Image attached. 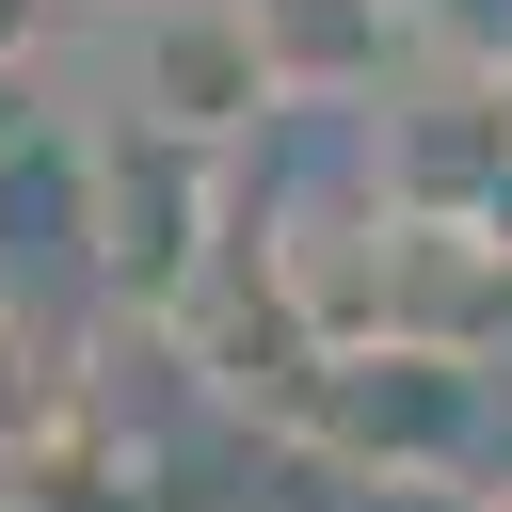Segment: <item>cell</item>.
Masks as SVG:
<instances>
[{
  "mask_svg": "<svg viewBox=\"0 0 512 512\" xmlns=\"http://www.w3.org/2000/svg\"><path fill=\"white\" fill-rule=\"evenodd\" d=\"M64 176H80V256H96V304L112 320H192L224 288V256H240V160L96 112L64 144Z\"/></svg>",
  "mask_w": 512,
  "mask_h": 512,
  "instance_id": "cell-1",
  "label": "cell"
},
{
  "mask_svg": "<svg viewBox=\"0 0 512 512\" xmlns=\"http://www.w3.org/2000/svg\"><path fill=\"white\" fill-rule=\"evenodd\" d=\"M272 112H288V96H272L240 0H128V16H112V128H160V144L240 160Z\"/></svg>",
  "mask_w": 512,
  "mask_h": 512,
  "instance_id": "cell-2",
  "label": "cell"
},
{
  "mask_svg": "<svg viewBox=\"0 0 512 512\" xmlns=\"http://www.w3.org/2000/svg\"><path fill=\"white\" fill-rule=\"evenodd\" d=\"M368 192L384 208H512V64L416 48V80L368 112Z\"/></svg>",
  "mask_w": 512,
  "mask_h": 512,
  "instance_id": "cell-3",
  "label": "cell"
},
{
  "mask_svg": "<svg viewBox=\"0 0 512 512\" xmlns=\"http://www.w3.org/2000/svg\"><path fill=\"white\" fill-rule=\"evenodd\" d=\"M384 336L496 368V336H512V208H384Z\"/></svg>",
  "mask_w": 512,
  "mask_h": 512,
  "instance_id": "cell-4",
  "label": "cell"
},
{
  "mask_svg": "<svg viewBox=\"0 0 512 512\" xmlns=\"http://www.w3.org/2000/svg\"><path fill=\"white\" fill-rule=\"evenodd\" d=\"M288 112H368L416 80V0H240Z\"/></svg>",
  "mask_w": 512,
  "mask_h": 512,
  "instance_id": "cell-5",
  "label": "cell"
},
{
  "mask_svg": "<svg viewBox=\"0 0 512 512\" xmlns=\"http://www.w3.org/2000/svg\"><path fill=\"white\" fill-rule=\"evenodd\" d=\"M48 32H64V0H0V80H32V64H48Z\"/></svg>",
  "mask_w": 512,
  "mask_h": 512,
  "instance_id": "cell-6",
  "label": "cell"
},
{
  "mask_svg": "<svg viewBox=\"0 0 512 512\" xmlns=\"http://www.w3.org/2000/svg\"><path fill=\"white\" fill-rule=\"evenodd\" d=\"M32 144H48V112H32V80H0V176H16Z\"/></svg>",
  "mask_w": 512,
  "mask_h": 512,
  "instance_id": "cell-7",
  "label": "cell"
},
{
  "mask_svg": "<svg viewBox=\"0 0 512 512\" xmlns=\"http://www.w3.org/2000/svg\"><path fill=\"white\" fill-rule=\"evenodd\" d=\"M64 16H128V0H64Z\"/></svg>",
  "mask_w": 512,
  "mask_h": 512,
  "instance_id": "cell-8",
  "label": "cell"
},
{
  "mask_svg": "<svg viewBox=\"0 0 512 512\" xmlns=\"http://www.w3.org/2000/svg\"><path fill=\"white\" fill-rule=\"evenodd\" d=\"M0 512H32V496H16V480H0Z\"/></svg>",
  "mask_w": 512,
  "mask_h": 512,
  "instance_id": "cell-9",
  "label": "cell"
}]
</instances>
